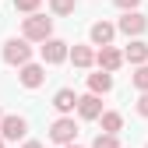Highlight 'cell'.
Returning a JSON list of instances; mask_svg holds the SVG:
<instances>
[{
	"mask_svg": "<svg viewBox=\"0 0 148 148\" xmlns=\"http://www.w3.org/2000/svg\"><path fill=\"white\" fill-rule=\"evenodd\" d=\"M138 113L148 120V92H141V99H138Z\"/></svg>",
	"mask_w": 148,
	"mask_h": 148,
	"instance_id": "cell-21",
	"label": "cell"
},
{
	"mask_svg": "<svg viewBox=\"0 0 148 148\" xmlns=\"http://www.w3.org/2000/svg\"><path fill=\"white\" fill-rule=\"evenodd\" d=\"M18 78H21V85L25 88H39L42 81H46V67L42 64H21V67H18Z\"/></svg>",
	"mask_w": 148,
	"mask_h": 148,
	"instance_id": "cell-7",
	"label": "cell"
},
{
	"mask_svg": "<svg viewBox=\"0 0 148 148\" xmlns=\"http://www.w3.org/2000/svg\"><path fill=\"white\" fill-rule=\"evenodd\" d=\"M113 4H116L120 11H138V4H141V0H113Z\"/></svg>",
	"mask_w": 148,
	"mask_h": 148,
	"instance_id": "cell-20",
	"label": "cell"
},
{
	"mask_svg": "<svg viewBox=\"0 0 148 148\" xmlns=\"http://www.w3.org/2000/svg\"><path fill=\"white\" fill-rule=\"evenodd\" d=\"M67 42L64 39H53V35H49V39H42V46H39V53H42V64H64L67 60Z\"/></svg>",
	"mask_w": 148,
	"mask_h": 148,
	"instance_id": "cell-6",
	"label": "cell"
},
{
	"mask_svg": "<svg viewBox=\"0 0 148 148\" xmlns=\"http://www.w3.org/2000/svg\"><path fill=\"white\" fill-rule=\"evenodd\" d=\"M131 81H134L138 92H148V64H138V74H134Z\"/></svg>",
	"mask_w": 148,
	"mask_h": 148,
	"instance_id": "cell-17",
	"label": "cell"
},
{
	"mask_svg": "<svg viewBox=\"0 0 148 148\" xmlns=\"http://www.w3.org/2000/svg\"><path fill=\"white\" fill-rule=\"evenodd\" d=\"M67 60L74 67H92V64H95V53H92V46H71L67 49Z\"/></svg>",
	"mask_w": 148,
	"mask_h": 148,
	"instance_id": "cell-13",
	"label": "cell"
},
{
	"mask_svg": "<svg viewBox=\"0 0 148 148\" xmlns=\"http://www.w3.org/2000/svg\"><path fill=\"white\" fill-rule=\"evenodd\" d=\"M25 134H28V120L25 116H18V113L0 116V138L4 141H21Z\"/></svg>",
	"mask_w": 148,
	"mask_h": 148,
	"instance_id": "cell-3",
	"label": "cell"
},
{
	"mask_svg": "<svg viewBox=\"0 0 148 148\" xmlns=\"http://www.w3.org/2000/svg\"><path fill=\"white\" fill-rule=\"evenodd\" d=\"M145 28H148V18H145L141 11H123V18L116 21V32H123L127 39H138Z\"/></svg>",
	"mask_w": 148,
	"mask_h": 148,
	"instance_id": "cell-4",
	"label": "cell"
},
{
	"mask_svg": "<svg viewBox=\"0 0 148 148\" xmlns=\"http://www.w3.org/2000/svg\"><path fill=\"white\" fill-rule=\"evenodd\" d=\"M53 109H57L60 116L74 113V109H78V95H74V88H60L57 95H53Z\"/></svg>",
	"mask_w": 148,
	"mask_h": 148,
	"instance_id": "cell-10",
	"label": "cell"
},
{
	"mask_svg": "<svg viewBox=\"0 0 148 148\" xmlns=\"http://www.w3.org/2000/svg\"><path fill=\"white\" fill-rule=\"evenodd\" d=\"M123 60L127 64H148V42H141V39H131V46L123 49Z\"/></svg>",
	"mask_w": 148,
	"mask_h": 148,
	"instance_id": "cell-12",
	"label": "cell"
},
{
	"mask_svg": "<svg viewBox=\"0 0 148 148\" xmlns=\"http://www.w3.org/2000/svg\"><path fill=\"white\" fill-rule=\"evenodd\" d=\"M60 148H81V145H74V141H71V145H60Z\"/></svg>",
	"mask_w": 148,
	"mask_h": 148,
	"instance_id": "cell-23",
	"label": "cell"
},
{
	"mask_svg": "<svg viewBox=\"0 0 148 148\" xmlns=\"http://www.w3.org/2000/svg\"><path fill=\"white\" fill-rule=\"evenodd\" d=\"M21 148H42V145H39V141H25Z\"/></svg>",
	"mask_w": 148,
	"mask_h": 148,
	"instance_id": "cell-22",
	"label": "cell"
},
{
	"mask_svg": "<svg viewBox=\"0 0 148 148\" xmlns=\"http://www.w3.org/2000/svg\"><path fill=\"white\" fill-rule=\"evenodd\" d=\"M113 35H116V25H109V21H95L88 32V39L95 42V46H109L113 42Z\"/></svg>",
	"mask_w": 148,
	"mask_h": 148,
	"instance_id": "cell-11",
	"label": "cell"
},
{
	"mask_svg": "<svg viewBox=\"0 0 148 148\" xmlns=\"http://www.w3.org/2000/svg\"><path fill=\"white\" fill-rule=\"evenodd\" d=\"M88 88L95 92V95H106V92L113 88V74L99 67V74H88Z\"/></svg>",
	"mask_w": 148,
	"mask_h": 148,
	"instance_id": "cell-14",
	"label": "cell"
},
{
	"mask_svg": "<svg viewBox=\"0 0 148 148\" xmlns=\"http://www.w3.org/2000/svg\"><path fill=\"white\" fill-rule=\"evenodd\" d=\"M0 116H4V109H0Z\"/></svg>",
	"mask_w": 148,
	"mask_h": 148,
	"instance_id": "cell-25",
	"label": "cell"
},
{
	"mask_svg": "<svg viewBox=\"0 0 148 148\" xmlns=\"http://www.w3.org/2000/svg\"><path fill=\"white\" fill-rule=\"evenodd\" d=\"M92 148H120V141H116V134H106L102 131L95 141H92Z\"/></svg>",
	"mask_w": 148,
	"mask_h": 148,
	"instance_id": "cell-18",
	"label": "cell"
},
{
	"mask_svg": "<svg viewBox=\"0 0 148 148\" xmlns=\"http://www.w3.org/2000/svg\"><path fill=\"white\" fill-rule=\"evenodd\" d=\"M0 148H4V138H0Z\"/></svg>",
	"mask_w": 148,
	"mask_h": 148,
	"instance_id": "cell-24",
	"label": "cell"
},
{
	"mask_svg": "<svg viewBox=\"0 0 148 148\" xmlns=\"http://www.w3.org/2000/svg\"><path fill=\"white\" fill-rule=\"evenodd\" d=\"M99 123H102L106 134H120L123 131V116L116 113V109H102V113H99Z\"/></svg>",
	"mask_w": 148,
	"mask_h": 148,
	"instance_id": "cell-15",
	"label": "cell"
},
{
	"mask_svg": "<svg viewBox=\"0 0 148 148\" xmlns=\"http://www.w3.org/2000/svg\"><path fill=\"white\" fill-rule=\"evenodd\" d=\"M74 138H78V123H74L71 116L53 120V127H49V141H57V145H71Z\"/></svg>",
	"mask_w": 148,
	"mask_h": 148,
	"instance_id": "cell-5",
	"label": "cell"
},
{
	"mask_svg": "<svg viewBox=\"0 0 148 148\" xmlns=\"http://www.w3.org/2000/svg\"><path fill=\"white\" fill-rule=\"evenodd\" d=\"M95 64H99L102 71H109V74H113V71H120V64H123V53H120L113 42H109V46H102V49L95 53Z\"/></svg>",
	"mask_w": 148,
	"mask_h": 148,
	"instance_id": "cell-8",
	"label": "cell"
},
{
	"mask_svg": "<svg viewBox=\"0 0 148 148\" xmlns=\"http://www.w3.org/2000/svg\"><path fill=\"white\" fill-rule=\"evenodd\" d=\"M74 7H78V0H49V11L53 14H74Z\"/></svg>",
	"mask_w": 148,
	"mask_h": 148,
	"instance_id": "cell-16",
	"label": "cell"
},
{
	"mask_svg": "<svg viewBox=\"0 0 148 148\" xmlns=\"http://www.w3.org/2000/svg\"><path fill=\"white\" fill-rule=\"evenodd\" d=\"M42 0H14V11H21V14H32V11H39Z\"/></svg>",
	"mask_w": 148,
	"mask_h": 148,
	"instance_id": "cell-19",
	"label": "cell"
},
{
	"mask_svg": "<svg viewBox=\"0 0 148 148\" xmlns=\"http://www.w3.org/2000/svg\"><path fill=\"white\" fill-rule=\"evenodd\" d=\"M4 60H7L11 67L28 64V60H32V46H28V39H7V42H4Z\"/></svg>",
	"mask_w": 148,
	"mask_h": 148,
	"instance_id": "cell-2",
	"label": "cell"
},
{
	"mask_svg": "<svg viewBox=\"0 0 148 148\" xmlns=\"http://www.w3.org/2000/svg\"><path fill=\"white\" fill-rule=\"evenodd\" d=\"M78 113H81V120H99V113H102V99L95 95V92L78 95Z\"/></svg>",
	"mask_w": 148,
	"mask_h": 148,
	"instance_id": "cell-9",
	"label": "cell"
},
{
	"mask_svg": "<svg viewBox=\"0 0 148 148\" xmlns=\"http://www.w3.org/2000/svg\"><path fill=\"white\" fill-rule=\"evenodd\" d=\"M53 35V21L46 14H28L25 18V25H21V39H28V42H42V39H49Z\"/></svg>",
	"mask_w": 148,
	"mask_h": 148,
	"instance_id": "cell-1",
	"label": "cell"
}]
</instances>
